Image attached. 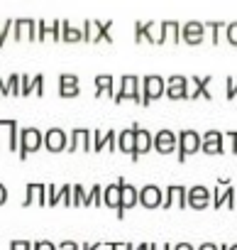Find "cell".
<instances>
[{"instance_id":"25","label":"cell","mask_w":237,"mask_h":250,"mask_svg":"<svg viewBox=\"0 0 237 250\" xmlns=\"http://www.w3.org/2000/svg\"><path fill=\"white\" fill-rule=\"evenodd\" d=\"M112 76L110 74H98L95 76V98H103V96H108V98H115V88H112Z\"/></svg>"},{"instance_id":"11","label":"cell","mask_w":237,"mask_h":250,"mask_svg":"<svg viewBox=\"0 0 237 250\" xmlns=\"http://www.w3.org/2000/svg\"><path fill=\"white\" fill-rule=\"evenodd\" d=\"M205 40V22H198V20H191L181 27V42L196 47Z\"/></svg>"},{"instance_id":"55","label":"cell","mask_w":237,"mask_h":250,"mask_svg":"<svg viewBox=\"0 0 237 250\" xmlns=\"http://www.w3.org/2000/svg\"><path fill=\"white\" fill-rule=\"evenodd\" d=\"M137 250H149V245H147V243H140V245H137Z\"/></svg>"},{"instance_id":"5","label":"cell","mask_w":237,"mask_h":250,"mask_svg":"<svg viewBox=\"0 0 237 250\" xmlns=\"http://www.w3.org/2000/svg\"><path fill=\"white\" fill-rule=\"evenodd\" d=\"M0 138H5L10 152H15V150L20 152V128H18L15 118H8V120L0 118Z\"/></svg>"},{"instance_id":"9","label":"cell","mask_w":237,"mask_h":250,"mask_svg":"<svg viewBox=\"0 0 237 250\" xmlns=\"http://www.w3.org/2000/svg\"><path fill=\"white\" fill-rule=\"evenodd\" d=\"M210 204H213V191H210L208 187L196 184V187L188 189V206H191V208L203 211V208H208Z\"/></svg>"},{"instance_id":"35","label":"cell","mask_w":237,"mask_h":250,"mask_svg":"<svg viewBox=\"0 0 237 250\" xmlns=\"http://www.w3.org/2000/svg\"><path fill=\"white\" fill-rule=\"evenodd\" d=\"M88 196H91V204H93V206H103V187H100V184H95Z\"/></svg>"},{"instance_id":"13","label":"cell","mask_w":237,"mask_h":250,"mask_svg":"<svg viewBox=\"0 0 237 250\" xmlns=\"http://www.w3.org/2000/svg\"><path fill=\"white\" fill-rule=\"evenodd\" d=\"M13 37H15L18 42L37 40V20H32V18H18V20H15Z\"/></svg>"},{"instance_id":"54","label":"cell","mask_w":237,"mask_h":250,"mask_svg":"<svg viewBox=\"0 0 237 250\" xmlns=\"http://www.w3.org/2000/svg\"><path fill=\"white\" fill-rule=\"evenodd\" d=\"M220 250H237V245H220Z\"/></svg>"},{"instance_id":"7","label":"cell","mask_w":237,"mask_h":250,"mask_svg":"<svg viewBox=\"0 0 237 250\" xmlns=\"http://www.w3.org/2000/svg\"><path fill=\"white\" fill-rule=\"evenodd\" d=\"M78 150H83V152L93 150V130H86V128L71 130V135H69V152H78Z\"/></svg>"},{"instance_id":"30","label":"cell","mask_w":237,"mask_h":250,"mask_svg":"<svg viewBox=\"0 0 237 250\" xmlns=\"http://www.w3.org/2000/svg\"><path fill=\"white\" fill-rule=\"evenodd\" d=\"M13 30H15V20H0V49H3V44Z\"/></svg>"},{"instance_id":"16","label":"cell","mask_w":237,"mask_h":250,"mask_svg":"<svg viewBox=\"0 0 237 250\" xmlns=\"http://www.w3.org/2000/svg\"><path fill=\"white\" fill-rule=\"evenodd\" d=\"M44 147L49 152H61L69 147V135L61 130V128H49L44 133Z\"/></svg>"},{"instance_id":"53","label":"cell","mask_w":237,"mask_h":250,"mask_svg":"<svg viewBox=\"0 0 237 250\" xmlns=\"http://www.w3.org/2000/svg\"><path fill=\"white\" fill-rule=\"evenodd\" d=\"M198 250H220L215 243H203V245H198Z\"/></svg>"},{"instance_id":"36","label":"cell","mask_w":237,"mask_h":250,"mask_svg":"<svg viewBox=\"0 0 237 250\" xmlns=\"http://www.w3.org/2000/svg\"><path fill=\"white\" fill-rule=\"evenodd\" d=\"M225 96L232 101V98H237V81L232 79V76H227L225 79Z\"/></svg>"},{"instance_id":"37","label":"cell","mask_w":237,"mask_h":250,"mask_svg":"<svg viewBox=\"0 0 237 250\" xmlns=\"http://www.w3.org/2000/svg\"><path fill=\"white\" fill-rule=\"evenodd\" d=\"M35 93V76L30 79V74H22V96Z\"/></svg>"},{"instance_id":"14","label":"cell","mask_w":237,"mask_h":250,"mask_svg":"<svg viewBox=\"0 0 237 250\" xmlns=\"http://www.w3.org/2000/svg\"><path fill=\"white\" fill-rule=\"evenodd\" d=\"M140 204L145 208H159V206H164V191L157 184H147L140 189Z\"/></svg>"},{"instance_id":"29","label":"cell","mask_w":237,"mask_h":250,"mask_svg":"<svg viewBox=\"0 0 237 250\" xmlns=\"http://www.w3.org/2000/svg\"><path fill=\"white\" fill-rule=\"evenodd\" d=\"M8 88L13 96H22V74H10L8 79Z\"/></svg>"},{"instance_id":"51","label":"cell","mask_w":237,"mask_h":250,"mask_svg":"<svg viewBox=\"0 0 237 250\" xmlns=\"http://www.w3.org/2000/svg\"><path fill=\"white\" fill-rule=\"evenodd\" d=\"M8 201V189H5V184H0V206H3Z\"/></svg>"},{"instance_id":"32","label":"cell","mask_w":237,"mask_h":250,"mask_svg":"<svg viewBox=\"0 0 237 250\" xmlns=\"http://www.w3.org/2000/svg\"><path fill=\"white\" fill-rule=\"evenodd\" d=\"M61 22H64V20H52V22H49L47 37H52L54 42H61Z\"/></svg>"},{"instance_id":"43","label":"cell","mask_w":237,"mask_h":250,"mask_svg":"<svg viewBox=\"0 0 237 250\" xmlns=\"http://www.w3.org/2000/svg\"><path fill=\"white\" fill-rule=\"evenodd\" d=\"M35 250H59V245H54L52 240H37L35 243Z\"/></svg>"},{"instance_id":"41","label":"cell","mask_w":237,"mask_h":250,"mask_svg":"<svg viewBox=\"0 0 237 250\" xmlns=\"http://www.w3.org/2000/svg\"><path fill=\"white\" fill-rule=\"evenodd\" d=\"M47 30H49V22L47 20H37V40H47Z\"/></svg>"},{"instance_id":"34","label":"cell","mask_w":237,"mask_h":250,"mask_svg":"<svg viewBox=\"0 0 237 250\" xmlns=\"http://www.w3.org/2000/svg\"><path fill=\"white\" fill-rule=\"evenodd\" d=\"M47 204H49V206L61 204V196H59V187H56V184H49V187H47Z\"/></svg>"},{"instance_id":"1","label":"cell","mask_w":237,"mask_h":250,"mask_svg":"<svg viewBox=\"0 0 237 250\" xmlns=\"http://www.w3.org/2000/svg\"><path fill=\"white\" fill-rule=\"evenodd\" d=\"M115 103H123V101H135L142 105V79L135 74H125L120 79V88L115 91Z\"/></svg>"},{"instance_id":"33","label":"cell","mask_w":237,"mask_h":250,"mask_svg":"<svg viewBox=\"0 0 237 250\" xmlns=\"http://www.w3.org/2000/svg\"><path fill=\"white\" fill-rule=\"evenodd\" d=\"M105 145H108V133H103V130H93V150L100 152Z\"/></svg>"},{"instance_id":"42","label":"cell","mask_w":237,"mask_h":250,"mask_svg":"<svg viewBox=\"0 0 237 250\" xmlns=\"http://www.w3.org/2000/svg\"><path fill=\"white\" fill-rule=\"evenodd\" d=\"M35 93L44 96V74H35Z\"/></svg>"},{"instance_id":"47","label":"cell","mask_w":237,"mask_h":250,"mask_svg":"<svg viewBox=\"0 0 237 250\" xmlns=\"http://www.w3.org/2000/svg\"><path fill=\"white\" fill-rule=\"evenodd\" d=\"M108 250H128V243H105Z\"/></svg>"},{"instance_id":"18","label":"cell","mask_w":237,"mask_h":250,"mask_svg":"<svg viewBox=\"0 0 237 250\" xmlns=\"http://www.w3.org/2000/svg\"><path fill=\"white\" fill-rule=\"evenodd\" d=\"M181 27H183V25H179L176 20H164V22H159V44H164V42L179 44V42H181Z\"/></svg>"},{"instance_id":"3","label":"cell","mask_w":237,"mask_h":250,"mask_svg":"<svg viewBox=\"0 0 237 250\" xmlns=\"http://www.w3.org/2000/svg\"><path fill=\"white\" fill-rule=\"evenodd\" d=\"M44 147V133L37 128H25L20 130V160H27L30 152H37Z\"/></svg>"},{"instance_id":"10","label":"cell","mask_w":237,"mask_h":250,"mask_svg":"<svg viewBox=\"0 0 237 250\" xmlns=\"http://www.w3.org/2000/svg\"><path fill=\"white\" fill-rule=\"evenodd\" d=\"M123 184H125V177H117L115 184H108V187L103 189V206L120 211V204H123Z\"/></svg>"},{"instance_id":"6","label":"cell","mask_w":237,"mask_h":250,"mask_svg":"<svg viewBox=\"0 0 237 250\" xmlns=\"http://www.w3.org/2000/svg\"><path fill=\"white\" fill-rule=\"evenodd\" d=\"M188 81H191V79H186V76H181V74L169 76V79H166V96H169L171 101H183V98H191Z\"/></svg>"},{"instance_id":"38","label":"cell","mask_w":237,"mask_h":250,"mask_svg":"<svg viewBox=\"0 0 237 250\" xmlns=\"http://www.w3.org/2000/svg\"><path fill=\"white\" fill-rule=\"evenodd\" d=\"M225 37H227V42H230L232 47H237V22H230V25H227Z\"/></svg>"},{"instance_id":"17","label":"cell","mask_w":237,"mask_h":250,"mask_svg":"<svg viewBox=\"0 0 237 250\" xmlns=\"http://www.w3.org/2000/svg\"><path fill=\"white\" fill-rule=\"evenodd\" d=\"M201 150H203L205 155H222V152H225V135H222L220 130H208V133L203 135Z\"/></svg>"},{"instance_id":"26","label":"cell","mask_w":237,"mask_h":250,"mask_svg":"<svg viewBox=\"0 0 237 250\" xmlns=\"http://www.w3.org/2000/svg\"><path fill=\"white\" fill-rule=\"evenodd\" d=\"M110 27H112V20H93V44H98V42H112Z\"/></svg>"},{"instance_id":"46","label":"cell","mask_w":237,"mask_h":250,"mask_svg":"<svg viewBox=\"0 0 237 250\" xmlns=\"http://www.w3.org/2000/svg\"><path fill=\"white\" fill-rule=\"evenodd\" d=\"M225 138H230V143H232V152L237 155V130H230V133H225Z\"/></svg>"},{"instance_id":"52","label":"cell","mask_w":237,"mask_h":250,"mask_svg":"<svg viewBox=\"0 0 237 250\" xmlns=\"http://www.w3.org/2000/svg\"><path fill=\"white\" fill-rule=\"evenodd\" d=\"M174 250H196V248H193L191 243H176V245H174Z\"/></svg>"},{"instance_id":"49","label":"cell","mask_w":237,"mask_h":250,"mask_svg":"<svg viewBox=\"0 0 237 250\" xmlns=\"http://www.w3.org/2000/svg\"><path fill=\"white\" fill-rule=\"evenodd\" d=\"M103 248H105V243H93V245L83 243V245H81V250H103Z\"/></svg>"},{"instance_id":"31","label":"cell","mask_w":237,"mask_h":250,"mask_svg":"<svg viewBox=\"0 0 237 250\" xmlns=\"http://www.w3.org/2000/svg\"><path fill=\"white\" fill-rule=\"evenodd\" d=\"M205 30L213 32V44H218V42H220V30H227V25H225L222 20H218V22H205Z\"/></svg>"},{"instance_id":"8","label":"cell","mask_w":237,"mask_h":250,"mask_svg":"<svg viewBox=\"0 0 237 250\" xmlns=\"http://www.w3.org/2000/svg\"><path fill=\"white\" fill-rule=\"evenodd\" d=\"M171 206H179V208H186L188 206V189L186 187H181V184L166 187V191H164V206L162 208H171Z\"/></svg>"},{"instance_id":"24","label":"cell","mask_w":237,"mask_h":250,"mask_svg":"<svg viewBox=\"0 0 237 250\" xmlns=\"http://www.w3.org/2000/svg\"><path fill=\"white\" fill-rule=\"evenodd\" d=\"M210 81H213V76H191V83H193L191 98H205V101H210L213 98V93L208 88Z\"/></svg>"},{"instance_id":"56","label":"cell","mask_w":237,"mask_h":250,"mask_svg":"<svg viewBox=\"0 0 237 250\" xmlns=\"http://www.w3.org/2000/svg\"><path fill=\"white\" fill-rule=\"evenodd\" d=\"M128 250H137V245H132V243H128Z\"/></svg>"},{"instance_id":"21","label":"cell","mask_w":237,"mask_h":250,"mask_svg":"<svg viewBox=\"0 0 237 250\" xmlns=\"http://www.w3.org/2000/svg\"><path fill=\"white\" fill-rule=\"evenodd\" d=\"M25 201H22V206L27 208L30 204H39V206H47V187L44 184H39V182H32V184H27V189H25Z\"/></svg>"},{"instance_id":"12","label":"cell","mask_w":237,"mask_h":250,"mask_svg":"<svg viewBox=\"0 0 237 250\" xmlns=\"http://www.w3.org/2000/svg\"><path fill=\"white\" fill-rule=\"evenodd\" d=\"M154 150H157L159 155H169V152L179 150V135H176L174 130H169V128L159 130V133L154 135Z\"/></svg>"},{"instance_id":"48","label":"cell","mask_w":237,"mask_h":250,"mask_svg":"<svg viewBox=\"0 0 237 250\" xmlns=\"http://www.w3.org/2000/svg\"><path fill=\"white\" fill-rule=\"evenodd\" d=\"M149 250H174V248H171L169 243H152Z\"/></svg>"},{"instance_id":"40","label":"cell","mask_w":237,"mask_h":250,"mask_svg":"<svg viewBox=\"0 0 237 250\" xmlns=\"http://www.w3.org/2000/svg\"><path fill=\"white\" fill-rule=\"evenodd\" d=\"M81 30H83V42H91L93 44V20H86Z\"/></svg>"},{"instance_id":"39","label":"cell","mask_w":237,"mask_h":250,"mask_svg":"<svg viewBox=\"0 0 237 250\" xmlns=\"http://www.w3.org/2000/svg\"><path fill=\"white\" fill-rule=\"evenodd\" d=\"M10 250H35V243L18 238V240H13V243H10Z\"/></svg>"},{"instance_id":"4","label":"cell","mask_w":237,"mask_h":250,"mask_svg":"<svg viewBox=\"0 0 237 250\" xmlns=\"http://www.w3.org/2000/svg\"><path fill=\"white\" fill-rule=\"evenodd\" d=\"M201 145H203V135H198V133L191 130V128L181 130V133H179V162L183 165L188 155H196V152L201 150Z\"/></svg>"},{"instance_id":"27","label":"cell","mask_w":237,"mask_h":250,"mask_svg":"<svg viewBox=\"0 0 237 250\" xmlns=\"http://www.w3.org/2000/svg\"><path fill=\"white\" fill-rule=\"evenodd\" d=\"M61 42H69V44L83 42V30H78V27H73L69 20H64V22H61Z\"/></svg>"},{"instance_id":"45","label":"cell","mask_w":237,"mask_h":250,"mask_svg":"<svg viewBox=\"0 0 237 250\" xmlns=\"http://www.w3.org/2000/svg\"><path fill=\"white\" fill-rule=\"evenodd\" d=\"M59 250H81V245L76 240H61L59 243Z\"/></svg>"},{"instance_id":"20","label":"cell","mask_w":237,"mask_h":250,"mask_svg":"<svg viewBox=\"0 0 237 250\" xmlns=\"http://www.w3.org/2000/svg\"><path fill=\"white\" fill-rule=\"evenodd\" d=\"M159 25L154 20H147V22H137L135 25V42H149V44H159V37L154 35Z\"/></svg>"},{"instance_id":"22","label":"cell","mask_w":237,"mask_h":250,"mask_svg":"<svg viewBox=\"0 0 237 250\" xmlns=\"http://www.w3.org/2000/svg\"><path fill=\"white\" fill-rule=\"evenodd\" d=\"M59 96L61 98H76L78 96V76L76 74H61L59 76Z\"/></svg>"},{"instance_id":"19","label":"cell","mask_w":237,"mask_h":250,"mask_svg":"<svg viewBox=\"0 0 237 250\" xmlns=\"http://www.w3.org/2000/svg\"><path fill=\"white\" fill-rule=\"evenodd\" d=\"M137 204H140V189H135L125 179V184H123V204H120V211H117V218H125V213L130 208H135Z\"/></svg>"},{"instance_id":"44","label":"cell","mask_w":237,"mask_h":250,"mask_svg":"<svg viewBox=\"0 0 237 250\" xmlns=\"http://www.w3.org/2000/svg\"><path fill=\"white\" fill-rule=\"evenodd\" d=\"M108 150H110V152L117 150V133H115V130H108Z\"/></svg>"},{"instance_id":"2","label":"cell","mask_w":237,"mask_h":250,"mask_svg":"<svg viewBox=\"0 0 237 250\" xmlns=\"http://www.w3.org/2000/svg\"><path fill=\"white\" fill-rule=\"evenodd\" d=\"M166 93V81L159 76V74H149L142 79V105L147 108L152 101L162 98Z\"/></svg>"},{"instance_id":"50","label":"cell","mask_w":237,"mask_h":250,"mask_svg":"<svg viewBox=\"0 0 237 250\" xmlns=\"http://www.w3.org/2000/svg\"><path fill=\"white\" fill-rule=\"evenodd\" d=\"M0 96H10V88H8V81L0 76Z\"/></svg>"},{"instance_id":"28","label":"cell","mask_w":237,"mask_h":250,"mask_svg":"<svg viewBox=\"0 0 237 250\" xmlns=\"http://www.w3.org/2000/svg\"><path fill=\"white\" fill-rule=\"evenodd\" d=\"M73 206H93L91 196L86 194V189L81 184H73Z\"/></svg>"},{"instance_id":"23","label":"cell","mask_w":237,"mask_h":250,"mask_svg":"<svg viewBox=\"0 0 237 250\" xmlns=\"http://www.w3.org/2000/svg\"><path fill=\"white\" fill-rule=\"evenodd\" d=\"M132 128H135V133H137V160H140L142 155H147V152L154 147V135H152L149 130L140 128V123H132Z\"/></svg>"},{"instance_id":"15","label":"cell","mask_w":237,"mask_h":250,"mask_svg":"<svg viewBox=\"0 0 237 250\" xmlns=\"http://www.w3.org/2000/svg\"><path fill=\"white\" fill-rule=\"evenodd\" d=\"M117 150L130 155L132 162H137V133H135V128L117 133Z\"/></svg>"}]
</instances>
